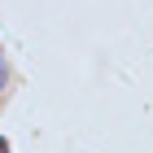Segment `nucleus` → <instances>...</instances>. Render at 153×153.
I'll return each instance as SVG.
<instances>
[{
  "mask_svg": "<svg viewBox=\"0 0 153 153\" xmlns=\"http://www.w3.org/2000/svg\"><path fill=\"white\" fill-rule=\"evenodd\" d=\"M0 92H4V57H0Z\"/></svg>",
  "mask_w": 153,
  "mask_h": 153,
  "instance_id": "obj_1",
  "label": "nucleus"
},
{
  "mask_svg": "<svg viewBox=\"0 0 153 153\" xmlns=\"http://www.w3.org/2000/svg\"><path fill=\"white\" fill-rule=\"evenodd\" d=\"M0 153H9V140H4V136H0Z\"/></svg>",
  "mask_w": 153,
  "mask_h": 153,
  "instance_id": "obj_2",
  "label": "nucleus"
}]
</instances>
